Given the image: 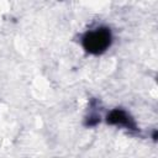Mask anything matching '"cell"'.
Returning <instances> with one entry per match:
<instances>
[{"instance_id":"obj_1","label":"cell","mask_w":158,"mask_h":158,"mask_svg":"<svg viewBox=\"0 0 158 158\" xmlns=\"http://www.w3.org/2000/svg\"><path fill=\"white\" fill-rule=\"evenodd\" d=\"M112 43V33L109 27L101 26L88 31L81 38V46L86 53L99 56L106 52Z\"/></svg>"},{"instance_id":"obj_2","label":"cell","mask_w":158,"mask_h":158,"mask_svg":"<svg viewBox=\"0 0 158 158\" xmlns=\"http://www.w3.org/2000/svg\"><path fill=\"white\" fill-rule=\"evenodd\" d=\"M106 122L109 125H115V126H123L131 131H138V127L135 122V120L123 110L120 107H116L111 110L107 116H106Z\"/></svg>"},{"instance_id":"obj_3","label":"cell","mask_w":158,"mask_h":158,"mask_svg":"<svg viewBox=\"0 0 158 158\" xmlns=\"http://www.w3.org/2000/svg\"><path fill=\"white\" fill-rule=\"evenodd\" d=\"M100 122V116H98V115H90L88 118H86V121H85V126H89V127H93V126H95V125H98Z\"/></svg>"}]
</instances>
